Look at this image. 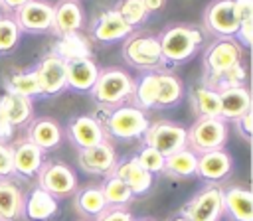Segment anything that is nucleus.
Segmentation results:
<instances>
[{"label": "nucleus", "instance_id": "obj_1", "mask_svg": "<svg viewBox=\"0 0 253 221\" xmlns=\"http://www.w3.org/2000/svg\"><path fill=\"white\" fill-rule=\"evenodd\" d=\"M204 41V34L194 26H170L158 36L164 63H184L196 55Z\"/></svg>", "mask_w": 253, "mask_h": 221}, {"label": "nucleus", "instance_id": "obj_2", "mask_svg": "<svg viewBox=\"0 0 253 221\" xmlns=\"http://www.w3.org/2000/svg\"><path fill=\"white\" fill-rule=\"evenodd\" d=\"M132 87H134L132 77L126 71L113 67L99 71V77L89 93L103 107H121L132 95Z\"/></svg>", "mask_w": 253, "mask_h": 221}, {"label": "nucleus", "instance_id": "obj_3", "mask_svg": "<svg viewBox=\"0 0 253 221\" xmlns=\"http://www.w3.org/2000/svg\"><path fill=\"white\" fill-rule=\"evenodd\" d=\"M123 57L128 65L144 71H154L164 65L158 37L150 34H130L123 45Z\"/></svg>", "mask_w": 253, "mask_h": 221}, {"label": "nucleus", "instance_id": "obj_4", "mask_svg": "<svg viewBox=\"0 0 253 221\" xmlns=\"http://www.w3.org/2000/svg\"><path fill=\"white\" fill-rule=\"evenodd\" d=\"M148 118L146 114L130 105H121L115 107L111 110V114L105 120V128L113 138L119 140H132V138H140L146 128H148Z\"/></svg>", "mask_w": 253, "mask_h": 221}, {"label": "nucleus", "instance_id": "obj_5", "mask_svg": "<svg viewBox=\"0 0 253 221\" xmlns=\"http://www.w3.org/2000/svg\"><path fill=\"white\" fill-rule=\"evenodd\" d=\"M225 140H227V124L223 118L200 116L188 130V144L190 150L196 154L219 150L223 148Z\"/></svg>", "mask_w": 253, "mask_h": 221}, {"label": "nucleus", "instance_id": "obj_6", "mask_svg": "<svg viewBox=\"0 0 253 221\" xmlns=\"http://www.w3.org/2000/svg\"><path fill=\"white\" fill-rule=\"evenodd\" d=\"M142 136L144 144L160 152L164 158L182 148H188V130L170 120H158L154 124H148Z\"/></svg>", "mask_w": 253, "mask_h": 221}, {"label": "nucleus", "instance_id": "obj_7", "mask_svg": "<svg viewBox=\"0 0 253 221\" xmlns=\"http://www.w3.org/2000/svg\"><path fill=\"white\" fill-rule=\"evenodd\" d=\"M38 187L57 197H67L77 191V176L63 162H43L38 172Z\"/></svg>", "mask_w": 253, "mask_h": 221}, {"label": "nucleus", "instance_id": "obj_8", "mask_svg": "<svg viewBox=\"0 0 253 221\" xmlns=\"http://www.w3.org/2000/svg\"><path fill=\"white\" fill-rule=\"evenodd\" d=\"M223 189L217 185H208L198 191L184 207L182 217L190 221H219L223 213Z\"/></svg>", "mask_w": 253, "mask_h": 221}, {"label": "nucleus", "instance_id": "obj_9", "mask_svg": "<svg viewBox=\"0 0 253 221\" xmlns=\"http://www.w3.org/2000/svg\"><path fill=\"white\" fill-rule=\"evenodd\" d=\"M241 63V47L239 43H235L229 37H219L217 41H213L204 55V67H206V79L204 81H211L217 75H221L223 71H227L229 67Z\"/></svg>", "mask_w": 253, "mask_h": 221}, {"label": "nucleus", "instance_id": "obj_10", "mask_svg": "<svg viewBox=\"0 0 253 221\" xmlns=\"http://www.w3.org/2000/svg\"><path fill=\"white\" fill-rule=\"evenodd\" d=\"M14 14V22L22 32L45 34L53 28V6L45 0H28Z\"/></svg>", "mask_w": 253, "mask_h": 221}, {"label": "nucleus", "instance_id": "obj_11", "mask_svg": "<svg viewBox=\"0 0 253 221\" xmlns=\"http://www.w3.org/2000/svg\"><path fill=\"white\" fill-rule=\"evenodd\" d=\"M34 71H36V77H38L42 95L53 97V95H59L63 89H67V81H65V61H63L59 55H55V53L45 55V57L38 63V67H36Z\"/></svg>", "mask_w": 253, "mask_h": 221}, {"label": "nucleus", "instance_id": "obj_12", "mask_svg": "<svg viewBox=\"0 0 253 221\" xmlns=\"http://www.w3.org/2000/svg\"><path fill=\"white\" fill-rule=\"evenodd\" d=\"M204 24L211 34H215L219 37L235 36L239 22L233 14V2L231 0H211L204 12Z\"/></svg>", "mask_w": 253, "mask_h": 221}, {"label": "nucleus", "instance_id": "obj_13", "mask_svg": "<svg viewBox=\"0 0 253 221\" xmlns=\"http://www.w3.org/2000/svg\"><path fill=\"white\" fill-rule=\"evenodd\" d=\"M67 136L79 150H85L101 144L105 140V130L95 116L79 114L67 122Z\"/></svg>", "mask_w": 253, "mask_h": 221}, {"label": "nucleus", "instance_id": "obj_14", "mask_svg": "<svg viewBox=\"0 0 253 221\" xmlns=\"http://www.w3.org/2000/svg\"><path fill=\"white\" fill-rule=\"evenodd\" d=\"M117 164V154L115 148L103 140L101 144L93 148L79 150V166L87 174H97V176H109Z\"/></svg>", "mask_w": 253, "mask_h": 221}, {"label": "nucleus", "instance_id": "obj_15", "mask_svg": "<svg viewBox=\"0 0 253 221\" xmlns=\"http://www.w3.org/2000/svg\"><path fill=\"white\" fill-rule=\"evenodd\" d=\"M99 77V67L91 57H75L65 61L67 87L79 93H89Z\"/></svg>", "mask_w": 253, "mask_h": 221}, {"label": "nucleus", "instance_id": "obj_16", "mask_svg": "<svg viewBox=\"0 0 253 221\" xmlns=\"http://www.w3.org/2000/svg\"><path fill=\"white\" fill-rule=\"evenodd\" d=\"M231 170H233V160L223 148L198 156L196 174L206 182H211V184L221 182L231 174Z\"/></svg>", "mask_w": 253, "mask_h": 221}, {"label": "nucleus", "instance_id": "obj_17", "mask_svg": "<svg viewBox=\"0 0 253 221\" xmlns=\"http://www.w3.org/2000/svg\"><path fill=\"white\" fill-rule=\"evenodd\" d=\"M43 150H40L36 144H32L28 138L16 142L12 146V164H14V174L32 178L38 176L40 168L43 166Z\"/></svg>", "mask_w": 253, "mask_h": 221}, {"label": "nucleus", "instance_id": "obj_18", "mask_svg": "<svg viewBox=\"0 0 253 221\" xmlns=\"http://www.w3.org/2000/svg\"><path fill=\"white\" fill-rule=\"evenodd\" d=\"M111 174L117 176V178H121V180L128 185V189L132 191V195H142V193H146V191L152 187V174L146 172V170L136 162L134 156L117 162Z\"/></svg>", "mask_w": 253, "mask_h": 221}, {"label": "nucleus", "instance_id": "obj_19", "mask_svg": "<svg viewBox=\"0 0 253 221\" xmlns=\"http://www.w3.org/2000/svg\"><path fill=\"white\" fill-rule=\"evenodd\" d=\"M134 30L121 18V14L113 8V10H105L95 26H93V37L101 43H111V41H119L123 37H128Z\"/></svg>", "mask_w": 253, "mask_h": 221}, {"label": "nucleus", "instance_id": "obj_20", "mask_svg": "<svg viewBox=\"0 0 253 221\" xmlns=\"http://www.w3.org/2000/svg\"><path fill=\"white\" fill-rule=\"evenodd\" d=\"M57 211H59L57 199L51 193L43 191L42 187H34L28 193V197H24L22 217H26L28 221H47L55 217Z\"/></svg>", "mask_w": 253, "mask_h": 221}, {"label": "nucleus", "instance_id": "obj_21", "mask_svg": "<svg viewBox=\"0 0 253 221\" xmlns=\"http://www.w3.org/2000/svg\"><path fill=\"white\" fill-rule=\"evenodd\" d=\"M217 93H219V118L237 120L241 114L251 110V95L245 85L229 87Z\"/></svg>", "mask_w": 253, "mask_h": 221}, {"label": "nucleus", "instance_id": "obj_22", "mask_svg": "<svg viewBox=\"0 0 253 221\" xmlns=\"http://www.w3.org/2000/svg\"><path fill=\"white\" fill-rule=\"evenodd\" d=\"M83 26V10L77 0H61L53 6V28L51 32L57 36L75 34Z\"/></svg>", "mask_w": 253, "mask_h": 221}, {"label": "nucleus", "instance_id": "obj_23", "mask_svg": "<svg viewBox=\"0 0 253 221\" xmlns=\"http://www.w3.org/2000/svg\"><path fill=\"white\" fill-rule=\"evenodd\" d=\"M223 193V211L233 221H253V193L247 187H227Z\"/></svg>", "mask_w": 253, "mask_h": 221}, {"label": "nucleus", "instance_id": "obj_24", "mask_svg": "<svg viewBox=\"0 0 253 221\" xmlns=\"http://www.w3.org/2000/svg\"><path fill=\"white\" fill-rule=\"evenodd\" d=\"M61 126L47 116L36 118L32 120L30 128H28V140L32 144H36L40 150H53L59 142H61Z\"/></svg>", "mask_w": 253, "mask_h": 221}, {"label": "nucleus", "instance_id": "obj_25", "mask_svg": "<svg viewBox=\"0 0 253 221\" xmlns=\"http://www.w3.org/2000/svg\"><path fill=\"white\" fill-rule=\"evenodd\" d=\"M22 209H24L22 189L10 180H0V221L20 219Z\"/></svg>", "mask_w": 253, "mask_h": 221}, {"label": "nucleus", "instance_id": "obj_26", "mask_svg": "<svg viewBox=\"0 0 253 221\" xmlns=\"http://www.w3.org/2000/svg\"><path fill=\"white\" fill-rule=\"evenodd\" d=\"M156 85H158V93H156V107L160 109H168L180 103L182 95H184V87L182 81L172 75V73H156Z\"/></svg>", "mask_w": 253, "mask_h": 221}, {"label": "nucleus", "instance_id": "obj_27", "mask_svg": "<svg viewBox=\"0 0 253 221\" xmlns=\"http://www.w3.org/2000/svg\"><path fill=\"white\" fill-rule=\"evenodd\" d=\"M0 107L6 114V118L10 120V124L22 126L32 118V101L20 95H12V93H4L0 97Z\"/></svg>", "mask_w": 253, "mask_h": 221}, {"label": "nucleus", "instance_id": "obj_28", "mask_svg": "<svg viewBox=\"0 0 253 221\" xmlns=\"http://www.w3.org/2000/svg\"><path fill=\"white\" fill-rule=\"evenodd\" d=\"M196 166H198V154L192 152L190 148H182L164 160V172L174 178H190L196 176Z\"/></svg>", "mask_w": 253, "mask_h": 221}, {"label": "nucleus", "instance_id": "obj_29", "mask_svg": "<svg viewBox=\"0 0 253 221\" xmlns=\"http://www.w3.org/2000/svg\"><path fill=\"white\" fill-rule=\"evenodd\" d=\"M192 105L200 116L219 118V93L208 85H196L192 89Z\"/></svg>", "mask_w": 253, "mask_h": 221}, {"label": "nucleus", "instance_id": "obj_30", "mask_svg": "<svg viewBox=\"0 0 253 221\" xmlns=\"http://www.w3.org/2000/svg\"><path fill=\"white\" fill-rule=\"evenodd\" d=\"M75 209L87 217H97L107 209V201L99 185H87L75 195Z\"/></svg>", "mask_w": 253, "mask_h": 221}, {"label": "nucleus", "instance_id": "obj_31", "mask_svg": "<svg viewBox=\"0 0 253 221\" xmlns=\"http://www.w3.org/2000/svg\"><path fill=\"white\" fill-rule=\"evenodd\" d=\"M6 93H12V95H20V97H26V99H34V97H40L42 91H40V83H38V77H36V71H20V73H12L6 83Z\"/></svg>", "mask_w": 253, "mask_h": 221}, {"label": "nucleus", "instance_id": "obj_32", "mask_svg": "<svg viewBox=\"0 0 253 221\" xmlns=\"http://www.w3.org/2000/svg\"><path fill=\"white\" fill-rule=\"evenodd\" d=\"M156 93H158V85H156V73L148 71L146 75H142L134 87H132V99H134V107L140 110L146 109H156Z\"/></svg>", "mask_w": 253, "mask_h": 221}, {"label": "nucleus", "instance_id": "obj_33", "mask_svg": "<svg viewBox=\"0 0 253 221\" xmlns=\"http://www.w3.org/2000/svg\"><path fill=\"white\" fill-rule=\"evenodd\" d=\"M101 187V191H103V197H105V201H107V207H121V205H126L134 195H132V191L128 189V185L121 180V178H117V176H113V174H109L107 178H105V182L99 185Z\"/></svg>", "mask_w": 253, "mask_h": 221}, {"label": "nucleus", "instance_id": "obj_34", "mask_svg": "<svg viewBox=\"0 0 253 221\" xmlns=\"http://www.w3.org/2000/svg\"><path fill=\"white\" fill-rule=\"evenodd\" d=\"M55 55H59L63 61L67 59H75V57H89V47L87 43L77 36V34H69V36H63V41H59L55 45Z\"/></svg>", "mask_w": 253, "mask_h": 221}, {"label": "nucleus", "instance_id": "obj_35", "mask_svg": "<svg viewBox=\"0 0 253 221\" xmlns=\"http://www.w3.org/2000/svg\"><path fill=\"white\" fill-rule=\"evenodd\" d=\"M245 79H247V71L241 63L229 67L227 71H223L221 75H217L215 79L211 81H204V85L215 89V91H223V89H229V87H241L245 85Z\"/></svg>", "mask_w": 253, "mask_h": 221}, {"label": "nucleus", "instance_id": "obj_36", "mask_svg": "<svg viewBox=\"0 0 253 221\" xmlns=\"http://www.w3.org/2000/svg\"><path fill=\"white\" fill-rule=\"evenodd\" d=\"M115 10L121 14V18H123L132 30L148 18V12H146L142 0H121V4H119Z\"/></svg>", "mask_w": 253, "mask_h": 221}, {"label": "nucleus", "instance_id": "obj_37", "mask_svg": "<svg viewBox=\"0 0 253 221\" xmlns=\"http://www.w3.org/2000/svg\"><path fill=\"white\" fill-rule=\"evenodd\" d=\"M22 30L14 18H0V53H10L20 41Z\"/></svg>", "mask_w": 253, "mask_h": 221}, {"label": "nucleus", "instance_id": "obj_38", "mask_svg": "<svg viewBox=\"0 0 253 221\" xmlns=\"http://www.w3.org/2000/svg\"><path fill=\"white\" fill-rule=\"evenodd\" d=\"M136 162L146 170V172H150V174H160V172H164V156L160 154V152H156L154 148H150V146H144L136 156Z\"/></svg>", "mask_w": 253, "mask_h": 221}, {"label": "nucleus", "instance_id": "obj_39", "mask_svg": "<svg viewBox=\"0 0 253 221\" xmlns=\"http://www.w3.org/2000/svg\"><path fill=\"white\" fill-rule=\"evenodd\" d=\"M14 174L12 164V146L0 142V180H8V176Z\"/></svg>", "mask_w": 253, "mask_h": 221}, {"label": "nucleus", "instance_id": "obj_40", "mask_svg": "<svg viewBox=\"0 0 253 221\" xmlns=\"http://www.w3.org/2000/svg\"><path fill=\"white\" fill-rule=\"evenodd\" d=\"M95 221H134V217L123 207H107Z\"/></svg>", "mask_w": 253, "mask_h": 221}, {"label": "nucleus", "instance_id": "obj_41", "mask_svg": "<svg viewBox=\"0 0 253 221\" xmlns=\"http://www.w3.org/2000/svg\"><path fill=\"white\" fill-rule=\"evenodd\" d=\"M235 36H237L239 47L249 49V47H251V41H253V20L241 22L239 28H237V32H235Z\"/></svg>", "mask_w": 253, "mask_h": 221}, {"label": "nucleus", "instance_id": "obj_42", "mask_svg": "<svg viewBox=\"0 0 253 221\" xmlns=\"http://www.w3.org/2000/svg\"><path fill=\"white\" fill-rule=\"evenodd\" d=\"M231 2H233V14L239 24L253 20V0H231Z\"/></svg>", "mask_w": 253, "mask_h": 221}, {"label": "nucleus", "instance_id": "obj_43", "mask_svg": "<svg viewBox=\"0 0 253 221\" xmlns=\"http://www.w3.org/2000/svg\"><path fill=\"white\" fill-rule=\"evenodd\" d=\"M235 124H237V132H239L245 140H251V134H253V112L247 110L245 114H241V116L235 120Z\"/></svg>", "mask_w": 253, "mask_h": 221}, {"label": "nucleus", "instance_id": "obj_44", "mask_svg": "<svg viewBox=\"0 0 253 221\" xmlns=\"http://www.w3.org/2000/svg\"><path fill=\"white\" fill-rule=\"evenodd\" d=\"M12 134H14V126L10 124V120L6 118V114H4V110L0 107V142L6 144L12 138Z\"/></svg>", "mask_w": 253, "mask_h": 221}, {"label": "nucleus", "instance_id": "obj_45", "mask_svg": "<svg viewBox=\"0 0 253 221\" xmlns=\"http://www.w3.org/2000/svg\"><path fill=\"white\" fill-rule=\"evenodd\" d=\"M28 0H0V8L6 10V12H16L20 10Z\"/></svg>", "mask_w": 253, "mask_h": 221}, {"label": "nucleus", "instance_id": "obj_46", "mask_svg": "<svg viewBox=\"0 0 253 221\" xmlns=\"http://www.w3.org/2000/svg\"><path fill=\"white\" fill-rule=\"evenodd\" d=\"M164 2H166V0H142V4H144V8H146L148 14L160 10V8L164 6Z\"/></svg>", "mask_w": 253, "mask_h": 221}, {"label": "nucleus", "instance_id": "obj_47", "mask_svg": "<svg viewBox=\"0 0 253 221\" xmlns=\"http://www.w3.org/2000/svg\"><path fill=\"white\" fill-rule=\"evenodd\" d=\"M172 221H190V219H186V217H182V215H178V217H174Z\"/></svg>", "mask_w": 253, "mask_h": 221}, {"label": "nucleus", "instance_id": "obj_48", "mask_svg": "<svg viewBox=\"0 0 253 221\" xmlns=\"http://www.w3.org/2000/svg\"><path fill=\"white\" fill-rule=\"evenodd\" d=\"M136 221V219H134ZM138 221H152V219H138Z\"/></svg>", "mask_w": 253, "mask_h": 221}, {"label": "nucleus", "instance_id": "obj_49", "mask_svg": "<svg viewBox=\"0 0 253 221\" xmlns=\"http://www.w3.org/2000/svg\"><path fill=\"white\" fill-rule=\"evenodd\" d=\"M0 18H2V16H0Z\"/></svg>", "mask_w": 253, "mask_h": 221}]
</instances>
